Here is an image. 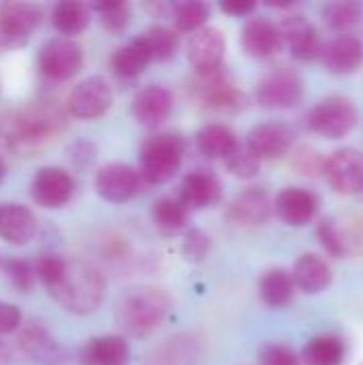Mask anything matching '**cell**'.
<instances>
[{
    "label": "cell",
    "mask_w": 363,
    "mask_h": 365,
    "mask_svg": "<svg viewBox=\"0 0 363 365\" xmlns=\"http://www.w3.org/2000/svg\"><path fill=\"white\" fill-rule=\"evenodd\" d=\"M293 291H295L293 278L282 267H274V269L265 272L259 282V295H261L263 304L270 308L287 306L293 299Z\"/></svg>",
    "instance_id": "obj_26"
},
{
    "label": "cell",
    "mask_w": 363,
    "mask_h": 365,
    "mask_svg": "<svg viewBox=\"0 0 363 365\" xmlns=\"http://www.w3.org/2000/svg\"><path fill=\"white\" fill-rule=\"evenodd\" d=\"M227 51L225 34L218 28H201L188 43V62L199 75H208L220 68Z\"/></svg>",
    "instance_id": "obj_14"
},
{
    "label": "cell",
    "mask_w": 363,
    "mask_h": 365,
    "mask_svg": "<svg viewBox=\"0 0 363 365\" xmlns=\"http://www.w3.org/2000/svg\"><path fill=\"white\" fill-rule=\"evenodd\" d=\"M4 175H6V165H4V160L0 158V182L4 180Z\"/></svg>",
    "instance_id": "obj_47"
},
{
    "label": "cell",
    "mask_w": 363,
    "mask_h": 365,
    "mask_svg": "<svg viewBox=\"0 0 363 365\" xmlns=\"http://www.w3.org/2000/svg\"><path fill=\"white\" fill-rule=\"evenodd\" d=\"M79 361L81 365H128L131 349L122 336H101L81 346Z\"/></svg>",
    "instance_id": "obj_22"
},
{
    "label": "cell",
    "mask_w": 363,
    "mask_h": 365,
    "mask_svg": "<svg viewBox=\"0 0 363 365\" xmlns=\"http://www.w3.org/2000/svg\"><path fill=\"white\" fill-rule=\"evenodd\" d=\"M210 250V237L199 231V229H190L186 233V240L182 244V255L186 261H193V263H199L203 261V257L208 255Z\"/></svg>",
    "instance_id": "obj_41"
},
{
    "label": "cell",
    "mask_w": 363,
    "mask_h": 365,
    "mask_svg": "<svg viewBox=\"0 0 363 365\" xmlns=\"http://www.w3.org/2000/svg\"><path fill=\"white\" fill-rule=\"evenodd\" d=\"M173 111V96L165 86H145L133 98V118L141 126H158Z\"/></svg>",
    "instance_id": "obj_17"
},
{
    "label": "cell",
    "mask_w": 363,
    "mask_h": 365,
    "mask_svg": "<svg viewBox=\"0 0 363 365\" xmlns=\"http://www.w3.org/2000/svg\"><path fill=\"white\" fill-rule=\"evenodd\" d=\"M139 186H141V178L137 169L124 163H109L101 167L94 178V188L98 197L111 203H124L133 199L139 192Z\"/></svg>",
    "instance_id": "obj_13"
},
{
    "label": "cell",
    "mask_w": 363,
    "mask_h": 365,
    "mask_svg": "<svg viewBox=\"0 0 363 365\" xmlns=\"http://www.w3.org/2000/svg\"><path fill=\"white\" fill-rule=\"evenodd\" d=\"M41 24V9L30 2L0 4V51L24 47Z\"/></svg>",
    "instance_id": "obj_8"
},
{
    "label": "cell",
    "mask_w": 363,
    "mask_h": 365,
    "mask_svg": "<svg viewBox=\"0 0 363 365\" xmlns=\"http://www.w3.org/2000/svg\"><path fill=\"white\" fill-rule=\"evenodd\" d=\"M47 291L64 310L90 314L105 297V280L96 267L83 261H64L62 274Z\"/></svg>",
    "instance_id": "obj_1"
},
{
    "label": "cell",
    "mask_w": 363,
    "mask_h": 365,
    "mask_svg": "<svg viewBox=\"0 0 363 365\" xmlns=\"http://www.w3.org/2000/svg\"><path fill=\"white\" fill-rule=\"evenodd\" d=\"M237 137L235 133L225 126V124H205L199 133H197V148L201 154H205L208 158H227L235 145H237Z\"/></svg>",
    "instance_id": "obj_25"
},
{
    "label": "cell",
    "mask_w": 363,
    "mask_h": 365,
    "mask_svg": "<svg viewBox=\"0 0 363 365\" xmlns=\"http://www.w3.org/2000/svg\"><path fill=\"white\" fill-rule=\"evenodd\" d=\"M220 199V182L210 171H193L184 178L180 186L178 201L190 212V210H205L218 203Z\"/></svg>",
    "instance_id": "obj_19"
},
{
    "label": "cell",
    "mask_w": 363,
    "mask_h": 365,
    "mask_svg": "<svg viewBox=\"0 0 363 365\" xmlns=\"http://www.w3.org/2000/svg\"><path fill=\"white\" fill-rule=\"evenodd\" d=\"M291 278L300 291L308 295H317V293H323L332 284V267L319 255L308 252L295 261Z\"/></svg>",
    "instance_id": "obj_24"
},
{
    "label": "cell",
    "mask_w": 363,
    "mask_h": 365,
    "mask_svg": "<svg viewBox=\"0 0 363 365\" xmlns=\"http://www.w3.org/2000/svg\"><path fill=\"white\" fill-rule=\"evenodd\" d=\"M73 188H75V182L66 169L43 167L32 178L30 195L36 205H41L45 210H58L71 201Z\"/></svg>",
    "instance_id": "obj_11"
},
{
    "label": "cell",
    "mask_w": 363,
    "mask_h": 365,
    "mask_svg": "<svg viewBox=\"0 0 363 365\" xmlns=\"http://www.w3.org/2000/svg\"><path fill=\"white\" fill-rule=\"evenodd\" d=\"M323 160L319 156V152L310 150V148H302L295 158H293V165L295 169H300V173H308V175H315V173H321L323 171Z\"/></svg>",
    "instance_id": "obj_42"
},
{
    "label": "cell",
    "mask_w": 363,
    "mask_h": 365,
    "mask_svg": "<svg viewBox=\"0 0 363 365\" xmlns=\"http://www.w3.org/2000/svg\"><path fill=\"white\" fill-rule=\"evenodd\" d=\"M272 210L274 201L263 188H248L240 192L229 205V218L240 227H257L272 216Z\"/></svg>",
    "instance_id": "obj_20"
},
{
    "label": "cell",
    "mask_w": 363,
    "mask_h": 365,
    "mask_svg": "<svg viewBox=\"0 0 363 365\" xmlns=\"http://www.w3.org/2000/svg\"><path fill=\"white\" fill-rule=\"evenodd\" d=\"M64 128V115L58 105L34 103L19 111L6 130V141L15 152H34Z\"/></svg>",
    "instance_id": "obj_2"
},
{
    "label": "cell",
    "mask_w": 363,
    "mask_h": 365,
    "mask_svg": "<svg viewBox=\"0 0 363 365\" xmlns=\"http://www.w3.org/2000/svg\"><path fill=\"white\" fill-rule=\"evenodd\" d=\"M21 325V312L15 304L0 299V336L13 334Z\"/></svg>",
    "instance_id": "obj_43"
},
{
    "label": "cell",
    "mask_w": 363,
    "mask_h": 365,
    "mask_svg": "<svg viewBox=\"0 0 363 365\" xmlns=\"http://www.w3.org/2000/svg\"><path fill=\"white\" fill-rule=\"evenodd\" d=\"M171 308V297L158 287H141L124 295L118 304L116 321L128 336H148L154 331Z\"/></svg>",
    "instance_id": "obj_3"
},
{
    "label": "cell",
    "mask_w": 363,
    "mask_h": 365,
    "mask_svg": "<svg viewBox=\"0 0 363 365\" xmlns=\"http://www.w3.org/2000/svg\"><path fill=\"white\" fill-rule=\"evenodd\" d=\"M111 103H113L111 86L107 83L105 77L94 75L73 88L68 96V111L79 120H96L109 111Z\"/></svg>",
    "instance_id": "obj_10"
},
{
    "label": "cell",
    "mask_w": 363,
    "mask_h": 365,
    "mask_svg": "<svg viewBox=\"0 0 363 365\" xmlns=\"http://www.w3.org/2000/svg\"><path fill=\"white\" fill-rule=\"evenodd\" d=\"M227 169L242 180H250L259 173L261 169V158L248 148V143H237L235 150L225 158Z\"/></svg>",
    "instance_id": "obj_36"
},
{
    "label": "cell",
    "mask_w": 363,
    "mask_h": 365,
    "mask_svg": "<svg viewBox=\"0 0 363 365\" xmlns=\"http://www.w3.org/2000/svg\"><path fill=\"white\" fill-rule=\"evenodd\" d=\"M357 124V109L344 96H329L317 103L308 113V126L312 133L325 139H342Z\"/></svg>",
    "instance_id": "obj_5"
},
{
    "label": "cell",
    "mask_w": 363,
    "mask_h": 365,
    "mask_svg": "<svg viewBox=\"0 0 363 365\" xmlns=\"http://www.w3.org/2000/svg\"><path fill=\"white\" fill-rule=\"evenodd\" d=\"M259 365H302L297 353L287 346V344H278V342H270L263 344L259 351Z\"/></svg>",
    "instance_id": "obj_40"
},
{
    "label": "cell",
    "mask_w": 363,
    "mask_h": 365,
    "mask_svg": "<svg viewBox=\"0 0 363 365\" xmlns=\"http://www.w3.org/2000/svg\"><path fill=\"white\" fill-rule=\"evenodd\" d=\"M68 152H71V158L79 165H90L96 154V150L90 141H77L68 148Z\"/></svg>",
    "instance_id": "obj_44"
},
{
    "label": "cell",
    "mask_w": 363,
    "mask_h": 365,
    "mask_svg": "<svg viewBox=\"0 0 363 365\" xmlns=\"http://www.w3.org/2000/svg\"><path fill=\"white\" fill-rule=\"evenodd\" d=\"M321 173L336 192L357 195L363 190V154L353 148H340L323 160Z\"/></svg>",
    "instance_id": "obj_9"
},
{
    "label": "cell",
    "mask_w": 363,
    "mask_h": 365,
    "mask_svg": "<svg viewBox=\"0 0 363 365\" xmlns=\"http://www.w3.org/2000/svg\"><path fill=\"white\" fill-rule=\"evenodd\" d=\"M51 24L58 32L66 34H79L90 24V6L77 0H64L58 2L51 11Z\"/></svg>",
    "instance_id": "obj_31"
},
{
    "label": "cell",
    "mask_w": 363,
    "mask_h": 365,
    "mask_svg": "<svg viewBox=\"0 0 363 365\" xmlns=\"http://www.w3.org/2000/svg\"><path fill=\"white\" fill-rule=\"evenodd\" d=\"M317 207H319V199L310 190L300 186H287L274 199L276 216L289 227L308 225L315 218Z\"/></svg>",
    "instance_id": "obj_16"
},
{
    "label": "cell",
    "mask_w": 363,
    "mask_h": 365,
    "mask_svg": "<svg viewBox=\"0 0 363 365\" xmlns=\"http://www.w3.org/2000/svg\"><path fill=\"white\" fill-rule=\"evenodd\" d=\"M186 141L173 133H156L148 137L139 150V178L150 184L171 180L184 160Z\"/></svg>",
    "instance_id": "obj_4"
},
{
    "label": "cell",
    "mask_w": 363,
    "mask_h": 365,
    "mask_svg": "<svg viewBox=\"0 0 363 365\" xmlns=\"http://www.w3.org/2000/svg\"><path fill=\"white\" fill-rule=\"evenodd\" d=\"M210 17V6L199 0H188L180 2L173 6V21L175 28L182 32H197L208 24Z\"/></svg>",
    "instance_id": "obj_34"
},
{
    "label": "cell",
    "mask_w": 363,
    "mask_h": 365,
    "mask_svg": "<svg viewBox=\"0 0 363 365\" xmlns=\"http://www.w3.org/2000/svg\"><path fill=\"white\" fill-rule=\"evenodd\" d=\"M323 17H325L327 26L332 30L349 32L351 28H355L357 24H362L363 4L353 2V0H336V2L325 4Z\"/></svg>",
    "instance_id": "obj_33"
},
{
    "label": "cell",
    "mask_w": 363,
    "mask_h": 365,
    "mask_svg": "<svg viewBox=\"0 0 363 365\" xmlns=\"http://www.w3.org/2000/svg\"><path fill=\"white\" fill-rule=\"evenodd\" d=\"M242 47L252 58H270L282 47L280 30L267 17H250L242 28Z\"/></svg>",
    "instance_id": "obj_18"
},
{
    "label": "cell",
    "mask_w": 363,
    "mask_h": 365,
    "mask_svg": "<svg viewBox=\"0 0 363 365\" xmlns=\"http://www.w3.org/2000/svg\"><path fill=\"white\" fill-rule=\"evenodd\" d=\"M220 9L233 17H246L257 9V2H252V0H227V2H220Z\"/></svg>",
    "instance_id": "obj_45"
},
{
    "label": "cell",
    "mask_w": 363,
    "mask_h": 365,
    "mask_svg": "<svg viewBox=\"0 0 363 365\" xmlns=\"http://www.w3.org/2000/svg\"><path fill=\"white\" fill-rule=\"evenodd\" d=\"M109 64H111V71L118 75V77H124V79H135L139 77L148 64H150V58L143 49V45L139 43V38L118 47L111 58H109Z\"/></svg>",
    "instance_id": "obj_27"
},
{
    "label": "cell",
    "mask_w": 363,
    "mask_h": 365,
    "mask_svg": "<svg viewBox=\"0 0 363 365\" xmlns=\"http://www.w3.org/2000/svg\"><path fill=\"white\" fill-rule=\"evenodd\" d=\"M64 261H66V259H62V257H58V255H53V252H43V255H39V257L34 259V263H32L34 278H36L45 289H49V287L58 280V276L62 274Z\"/></svg>",
    "instance_id": "obj_37"
},
{
    "label": "cell",
    "mask_w": 363,
    "mask_h": 365,
    "mask_svg": "<svg viewBox=\"0 0 363 365\" xmlns=\"http://www.w3.org/2000/svg\"><path fill=\"white\" fill-rule=\"evenodd\" d=\"M36 62H39V71L45 77L53 81H66L81 71L83 51L77 41L68 36H56L41 45Z\"/></svg>",
    "instance_id": "obj_6"
},
{
    "label": "cell",
    "mask_w": 363,
    "mask_h": 365,
    "mask_svg": "<svg viewBox=\"0 0 363 365\" xmlns=\"http://www.w3.org/2000/svg\"><path fill=\"white\" fill-rule=\"evenodd\" d=\"M304 98V81L297 71L278 66L270 71L257 86V101L267 109H289Z\"/></svg>",
    "instance_id": "obj_7"
},
{
    "label": "cell",
    "mask_w": 363,
    "mask_h": 365,
    "mask_svg": "<svg viewBox=\"0 0 363 365\" xmlns=\"http://www.w3.org/2000/svg\"><path fill=\"white\" fill-rule=\"evenodd\" d=\"M317 235L323 244V248L332 255V257H344L347 255V242L338 229V225L332 218H323L317 227Z\"/></svg>",
    "instance_id": "obj_39"
},
{
    "label": "cell",
    "mask_w": 363,
    "mask_h": 365,
    "mask_svg": "<svg viewBox=\"0 0 363 365\" xmlns=\"http://www.w3.org/2000/svg\"><path fill=\"white\" fill-rule=\"evenodd\" d=\"M295 133L282 122H263L248 133V148L263 158H282L291 152Z\"/></svg>",
    "instance_id": "obj_15"
},
{
    "label": "cell",
    "mask_w": 363,
    "mask_h": 365,
    "mask_svg": "<svg viewBox=\"0 0 363 365\" xmlns=\"http://www.w3.org/2000/svg\"><path fill=\"white\" fill-rule=\"evenodd\" d=\"M321 58L329 73L336 75L355 73L363 64V43L353 34H340L327 45H323Z\"/></svg>",
    "instance_id": "obj_21"
},
{
    "label": "cell",
    "mask_w": 363,
    "mask_h": 365,
    "mask_svg": "<svg viewBox=\"0 0 363 365\" xmlns=\"http://www.w3.org/2000/svg\"><path fill=\"white\" fill-rule=\"evenodd\" d=\"M17 344L28 357L36 361H53L58 355V344L53 336L39 323H30L28 327H24Z\"/></svg>",
    "instance_id": "obj_30"
},
{
    "label": "cell",
    "mask_w": 363,
    "mask_h": 365,
    "mask_svg": "<svg viewBox=\"0 0 363 365\" xmlns=\"http://www.w3.org/2000/svg\"><path fill=\"white\" fill-rule=\"evenodd\" d=\"M139 43L143 45L150 62H167L175 56L180 47V36L167 26H152L139 36Z\"/></svg>",
    "instance_id": "obj_28"
},
{
    "label": "cell",
    "mask_w": 363,
    "mask_h": 365,
    "mask_svg": "<svg viewBox=\"0 0 363 365\" xmlns=\"http://www.w3.org/2000/svg\"><path fill=\"white\" fill-rule=\"evenodd\" d=\"M96 11L101 17V24L109 32H122L131 21V6L122 0H109V2H94L90 4V11Z\"/></svg>",
    "instance_id": "obj_35"
},
{
    "label": "cell",
    "mask_w": 363,
    "mask_h": 365,
    "mask_svg": "<svg viewBox=\"0 0 363 365\" xmlns=\"http://www.w3.org/2000/svg\"><path fill=\"white\" fill-rule=\"evenodd\" d=\"M152 222L165 235H175L188 225V210L178 201V197H160L152 205Z\"/></svg>",
    "instance_id": "obj_29"
},
{
    "label": "cell",
    "mask_w": 363,
    "mask_h": 365,
    "mask_svg": "<svg viewBox=\"0 0 363 365\" xmlns=\"http://www.w3.org/2000/svg\"><path fill=\"white\" fill-rule=\"evenodd\" d=\"M282 45L289 47L291 56L302 62H312L323 53V38L319 30L304 15H289L278 26Z\"/></svg>",
    "instance_id": "obj_12"
},
{
    "label": "cell",
    "mask_w": 363,
    "mask_h": 365,
    "mask_svg": "<svg viewBox=\"0 0 363 365\" xmlns=\"http://www.w3.org/2000/svg\"><path fill=\"white\" fill-rule=\"evenodd\" d=\"M36 235L34 214L17 203H6L0 207V237L11 246H24Z\"/></svg>",
    "instance_id": "obj_23"
},
{
    "label": "cell",
    "mask_w": 363,
    "mask_h": 365,
    "mask_svg": "<svg viewBox=\"0 0 363 365\" xmlns=\"http://www.w3.org/2000/svg\"><path fill=\"white\" fill-rule=\"evenodd\" d=\"M2 267H4V272H6L11 284H13L17 291H21V293L32 291V287H34V282H36L32 263H28V261H24V259H9V261L2 263Z\"/></svg>",
    "instance_id": "obj_38"
},
{
    "label": "cell",
    "mask_w": 363,
    "mask_h": 365,
    "mask_svg": "<svg viewBox=\"0 0 363 365\" xmlns=\"http://www.w3.org/2000/svg\"><path fill=\"white\" fill-rule=\"evenodd\" d=\"M0 265H2V259H0Z\"/></svg>",
    "instance_id": "obj_48"
},
{
    "label": "cell",
    "mask_w": 363,
    "mask_h": 365,
    "mask_svg": "<svg viewBox=\"0 0 363 365\" xmlns=\"http://www.w3.org/2000/svg\"><path fill=\"white\" fill-rule=\"evenodd\" d=\"M11 359V353H9V346L4 342H0V365H6Z\"/></svg>",
    "instance_id": "obj_46"
},
{
    "label": "cell",
    "mask_w": 363,
    "mask_h": 365,
    "mask_svg": "<svg viewBox=\"0 0 363 365\" xmlns=\"http://www.w3.org/2000/svg\"><path fill=\"white\" fill-rule=\"evenodd\" d=\"M347 357L344 342L336 336H317L304 349L306 365H342Z\"/></svg>",
    "instance_id": "obj_32"
}]
</instances>
